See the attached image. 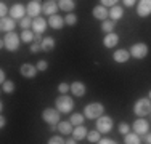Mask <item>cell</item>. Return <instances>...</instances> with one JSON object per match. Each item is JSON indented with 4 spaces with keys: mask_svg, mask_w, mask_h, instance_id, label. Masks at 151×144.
Segmentation results:
<instances>
[{
    "mask_svg": "<svg viewBox=\"0 0 151 144\" xmlns=\"http://www.w3.org/2000/svg\"><path fill=\"white\" fill-rule=\"evenodd\" d=\"M55 107L60 110L61 114H71L74 109V101L71 96L68 95H61L55 99Z\"/></svg>",
    "mask_w": 151,
    "mask_h": 144,
    "instance_id": "6da1fadb",
    "label": "cell"
},
{
    "mask_svg": "<svg viewBox=\"0 0 151 144\" xmlns=\"http://www.w3.org/2000/svg\"><path fill=\"white\" fill-rule=\"evenodd\" d=\"M103 114H105V106L101 103H90L84 107V115L88 120H96Z\"/></svg>",
    "mask_w": 151,
    "mask_h": 144,
    "instance_id": "7a4b0ae2",
    "label": "cell"
},
{
    "mask_svg": "<svg viewBox=\"0 0 151 144\" xmlns=\"http://www.w3.org/2000/svg\"><path fill=\"white\" fill-rule=\"evenodd\" d=\"M2 40H3V45H5V48L8 51H16L19 48V43H21V35H18L15 31H12V32H6Z\"/></svg>",
    "mask_w": 151,
    "mask_h": 144,
    "instance_id": "3957f363",
    "label": "cell"
},
{
    "mask_svg": "<svg viewBox=\"0 0 151 144\" xmlns=\"http://www.w3.org/2000/svg\"><path fill=\"white\" fill-rule=\"evenodd\" d=\"M60 115L61 112L58 109H53V107H47V109L42 110V120L45 122V123H48V125H58L60 123Z\"/></svg>",
    "mask_w": 151,
    "mask_h": 144,
    "instance_id": "277c9868",
    "label": "cell"
},
{
    "mask_svg": "<svg viewBox=\"0 0 151 144\" xmlns=\"http://www.w3.org/2000/svg\"><path fill=\"white\" fill-rule=\"evenodd\" d=\"M134 112H135V115H140V117H145V115L151 114V99L140 98L134 104Z\"/></svg>",
    "mask_w": 151,
    "mask_h": 144,
    "instance_id": "5b68a950",
    "label": "cell"
},
{
    "mask_svg": "<svg viewBox=\"0 0 151 144\" xmlns=\"http://www.w3.org/2000/svg\"><path fill=\"white\" fill-rule=\"evenodd\" d=\"M130 56L135 58V59H143L146 55H148V45L143 42H138V43H134L130 46Z\"/></svg>",
    "mask_w": 151,
    "mask_h": 144,
    "instance_id": "8992f818",
    "label": "cell"
},
{
    "mask_svg": "<svg viewBox=\"0 0 151 144\" xmlns=\"http://www.w3.org/2000/svg\"><path fill=\"white\" fill-rule=\"evenodd\" d=\"M96 128H98V131L101 133V135L109 133L111 130H113V118L108 117V115H100V117L96 118Z\"/></svg>",
    "mask_w": 151,
    "mask_h": 144,
    "instance_id": "52a82bcc",
    "label": "cell"
},
{
    "mask_svg": "<svg viewBox=\"0 0 151 144\" xmlns=\"http://www.w3.org/2000/svg\"><path fill=\"white\" fill-rule=\"evenodd\" d=\"M24 14H27V10L23 3H13V5L10 6V16H12L13 19H23Z\"/></svg>",
    "mask_w": 151,
    "mask_h": 144,
    "instance_id": "ba28073f",
    "label": "cell"
},
{
    "mask_svg": "<svg viewBox=\"0 0 151 144\" xmlns=\"http://www.w3.org/2000/svg\"><path fill=\"white\" fill-rule=\"evenodd\" d=\"M132 128H134L135 133H138V135L142 136V135H146V133H148L150 123H148V120H145V118L142 117V118H137V120L134 122Z\"/></svg>",
    "mask_w": 151,
    "mask_h": 144,
    "instance_id": "9c48e42d",
    "label": "cell"
},
{
    "mask_svg": "<svg viewBox=\"0 0 151 144\" xmlns=\"http://www.w3.org/2000/svg\"><path fill=\"white\" fill-rule=\"evenodd\" d=\"M137 14L140 18H146L151 14V0H140L137 6Z\"/></svg>",
    "mask_w": 151,
    "mask_h": 144,
    "instance_id": "30bf717a",
    "label": "cell"
},
{
    "mask_svg": "<svg viewBox=\"0 0 151 144\" xmlns=\"http://www.w3.org/2000/svg\"><path fill=\"white\" fill-rule=\"evenodd\" d=\"M26 10H27V16L37 18L39 14L42 13V5L37 2V0H31V2L26 5Z\"/></svg>",
    "mask_w": 151,
    "mask_h": 144,
    "instance_id": "8fae6325",
    "label": "cell"
},
{
    "mask_svg": "<svg viewBox=\"0 0 151 144\" xmlns=\"http://www.w3.org/2000/svg\"><path fill=\"white\" fill-rule=\"evenodd\" d=\"M92 14L95 19H100V21H105L109 18V10H106L105 5H96L95 8L92 10Z\"/></svg>",
    "mask_w": 151,
    "mask_h": 144,
    "instance_id": "7c38bea8",
    "label": "cell"
},
{
    "mask_svg": "<svg viewBox=\"0 0 151 144\" xmlns=\"http://www.w3.org/2000/svg\"><path fill=\"white\" fill-rule=\"evenodd\" d=\"M37 71H39L37 66H34V64H29V63L23 64V66H21V69H19L21 75H23V77H26V78H34L35 74H37Z\"/></svg>",
    "mask_w": 151,
    "mask_h": 144,
    "instance_id": "4fadbf2b",
    "label": "cell"
},
{
    "mask_svg": "<svg viewBox=\"0 0 151 144\" xmlns=\"http://www.w3.org/2000/svg\"><path fill=\"white\" fill-rule=\"evenodd\" d=\"M85 91H87V86H85L84 82H73L71 83V93L76 96V98H82V96L85 95Z\"/></svg>",
    "mask_w": 151,
    "mask_h": 144,
    "instance_id": "5bb4252c",
    "label": "cell"
},
{
    "mask_svg": "<svg viewBox=\"0 0 151 144\" xmlns=\"http://www.w3.org/2000/svg\"><path fill=\"white\" fill-rule=\"evenodd\" d=\"M58 3L55 2V0H45L44 3H42V13L48 14V16H52V14H55L58 11Z\"/></svg>",
    "mask_w": 151,
    "mask_h": 144,
    "instance_id": "9a60e30c",
    "label": "cell"
},
{
    "mask_svg": "<svg viewBox=\"0 0 151 144\" xmlns=\"http://www.w3.org/2000/svg\"><path fill=\"white\" fill-rule=\"evenodd\" d=\"M45 29H47V21L42 16H37V18L32 19V31H34L35 34H44Z\"/></svg>",
    "mask_w": 151,
    "mask_h": 144,
    "instance_id": "2e32d148",
    "label": "cell"
},
{
    "mask_svg": "<svg viewBox=\"0 0 151 144\" xmlns=\"http://www.w3.org/2000/svg\"><path fill=\"white\" fill-rule=\"evenodd\" d=\"M16 19H13L12 16H6V18H2V23H0V29H2V32H12V31H15V27H16V23H15Z\"/></svg>",
    "mask_w": 151,
    "mask_h": 144,
    "instance_id": "e0dca14e",
    "label": "cell"
},
{
    "mask_svg": "<svg viewBox=\"0 0 151 144\" xmlns=\"http://www.w3.org/2000/svg\"><path fill=\"white\" fill-rule=\"evenodd\" d=\"M129 58H130V51H129V50H124V48H121V50H117V51L113 53V59L119 64L127 63Z\"/></svg>",
    "mask_w": 151,
    "mask_h": 144,
    "instance_id": "ac0fdd59",
    "label": "cell"
},
{
    "mask_svg": "<svg viewBox=\"0 0 151 144\" xmlns=\"http://www.w3.org/2000/svg\"><path fill=\"white\" fill-rule=\"evenodd\" d=\"M63 24H66L64 23V18H61L60 14H52V16H48V26L52 27V29H56V31H58V29H61L63 27Z\"/></svg>",
    "mask_w": 151,
    "mask_h": 144,
    "instance_id": "d6986e66",
    "label": "cell"
},
{
    "mask_svg": "<svg viewBox=\"0 0 151 144\" xmlns=\"http://www.w3.org/2000/svg\"><path fill=\"white\" fill-rule=\"evenodd\" d=\"M117 42H119V35H117L116 32H109V34H106L105 38H103V45H105L106 48H113V46H116Z\"/></svg>",
    "mask_w": 151,
    "mask_h": 144,
    "instance_id": "ffe728a7",
    "label": "cell"
},
{
    "mask_svg": "<svg viewBox=\"0 0 151 144\" xmlns=\"http://www.w3.org/2000/svg\"><path fill=\"white\" fill-rule=\"evenodd\" d=\"M40 46H42V51H53L55 50V46H56V42H55V38L53 37H44L42 38V42H40Z\"/></svg>",
    "mask_w": 151,
    "mask_h": 144,
    "instance_id": "44dd1931",
    "label": "cell"
},
{
    "mask_svg": "<svg viewBox=\"0 0 151 144\" xmlns=\"http://www.w3.org/2000/svg\"><path fill=\"white\" fill-rule=\"evenodd\" d=\"M122 16H124V8H122L121 5H114V6H111V10H109V19H113V21H119Z\"/></svg>",
    "mask_w": 151,
    "mask_h": 144,
    "instance_id": "7402d4cb",
    "label": "cell"
},
{
    "mask_svg": "<svg viewBox=\"0 0 151 144\" xmlns=\"http://www.w3.org/2000/svg\"><path fill=\"white\" fill-rule=\"evenodd\" d=\"M58 6L63 10V11L71 13V11H74V8H76V2H74V0H60Z\"/></svg>",
    "mask_w": 151,
    "mask_h": 144,
    "instance_id": "603a6c76",
    "label": "cell"
},
{
    "mask_svg": "<svg viewBox=\"0 0 151 144\" xmlns=\"http://www.w3.org/2000/svg\"><path fill=\"white\" fill-rule=\"evenodd\" d=\"M56 127H58L61 135H73V130H74L73 127H74V125L71 123V122H60Z\"/></svg>",
    "mask_w": 151,
    "mask_h": 144,
    "instance_id": "cb8c5ba5",
    "label": "cell"
},
{
    "mask_svg": "<svg viewBox=\"0 0 151 144\" xmlns=\"http://www.w3.org/2000/svg\"><path fill=\"white\" fill-rule=\"evenodd\" d=\"M73 136L77 141H81V139L87 138V128L84 127V125H77L74 130H73Z\"/></svg>",
    "mask_w": 151,
    "mask_h": 144,
    "instance_id": "d4e9b609",
    "label": "cell"
},
{
    "mask_svg": "<svg viewBox=\"0 0 151 144\" xmlns=\"http://www.w3.org/2000/svg\"><path fill=\"white\" fill-rule=\"evenodd\" d=\"M124 143L125 144H138V143H142L140 141V135L138 133H130L129 131L127 135H124Z\"/></svg>",
    "mask_w": 151,
    "mask_h": 144,
    "instance_id": "484cf974",
    "label": "cell"
},
{
    "mask_svg": "<svg viewBox=\"0 0 151 144\" xmlns=\"http://www.w3.org/2000/svg\"><path fill=\"white\" fill-rule=\"evenodd\" d=\"M114 27H116V21H113V19H105L103 21V24H101V31L105 32V34H109V32H114Z\"/></svg>",
    "mask_w": 151,
    "mask_h": 144,
    "instance_id": "4316f807",
    "label": "cell"
},
{
    "mask_svg": "<svg viewBox=\"0 0 151 144\" xmlns=\"http://www.w3.org/2000/svg\"><path fill=\"white\" fill-rule=\"evenodd\" d=\"M34 35H35L34 31L24 29V31L21 32V42H23V43H32V40H34Z\"/></svg>",
    "mask_w": 151,
    "mask_h": 144,
    "instance_id": "83f0119b",
    "label": "cell"
},
{
    "mask_svg": "<svg viewBox=\"0 0 151 144\" xmlns=\"http://www.w3.org/2000/svg\"><path fill=\"white\" fill-rule=\"evenodd\" d=\"M87 139L92 144H96V143H100V139H101V133H100L98 130H92V131L87 133Z\"/></svg>",
    "mask_w": 151,
    "mask_h": 144,
    "instance_id": "f1b7e54d",
    "label": "cell"
},
{
    "mask_svg": "<svg viewBox=\"0 0 151 144\" xmlns=\"http://www.w3.org/2000/svg\"><path fill=\"white\" fill-rule=\"evenodd\" d=\"M84 120H85V115H84V114H73V115L69 117V122L74 125V127L82 125V123H84Z\"/></svg>",
    "mask_w": 151,
    "mask_h": 144,
    "instance_id": "f546056e",
    "label": "cell"
},
{
    "mask_svg": "<svg viewBox=\"0 0 151 144\" xmlns=\"http://www.w3.org/2000/svg\"><path fill=\"white\" fill-rule=\"evenodd\" d=\"M2 90H3V93H6V95H12V93L15 91V83H13L12 80H5L2 83Z\"/></svg>",
    "mask_w": 151,
    "mask_h": 144,
    "instance_id": "4dcf8cb0",
    "label": "cell"
},
{
    "mask_svg": "<svg viewBox=\"0 0 151 144\" xmlns=\"http://www.w3.org/2000/svg\"><path fill=\"white\" fill-rule=\"evenodd\" d=\"M64 23H66L68 26H74V24L77 23V16H76L74 13H68L66 16H64Z\"/></svg>",
    "mask_w": 151,
    "mask_h": 144,
    "instance_id": "1f68e13d",
    "label": "cell"
},
{
    "mask_svg": "<svg viewBox=\"0 0 151 144\" xmlns=\"http://www.w3.org/2000/svg\"><path fill=\"white\" fill-rule=\"evenodd\" d=\"M32 19H34V18L24 16L23 19H21V27H23V29H29V27L32 26Z\"/></svg>",
    "mask_w": 151,
    "mask_h": 144,
    "instance_id": "d6a6232c",
    "label": "cell"
},
{
    "mask_svg": "<svg viewBox=\"0 0 151 144\" xmlns=\"http://www.w3.org/2000/svg\"><path fill=\"white\" fill-rule=\"evenodd\" d=\"M66 139H63V136L61 135H55V136H52V138L48 139V144H63Z\"/></svg>",
    "mask_w": 151,
    "mask_h": 144,
    "instance_id": "836d02e7",
    "label": "cell"
},
{
    "mask_svg": "<svg viewBox=\"0 0 151 144\" xmlns=\"http://www.w3.org/2000/svg\"><path fill=\"white\" fill-rule=\"evenodd\" d=\"M58 91L61 93V95H66L68 91H71V85H68L66 82H63V83L58 85Z\"/></svg>",
    "mask_w": 151,
    "mask_h": 144,
    "instance_id": "e575fe53",
    "label": "cell"
},
{
    "mask_svg": "<svg viewBox=\"0 0 151 144\" xmlns=\"http://www.w3.org/2000/svg\"><path fill=\"white\" fill-rule=\"evenodd\" d=\"M129 131H130V127H129V123H125V122H121V123H119V133H121V135H127Z\"/></svg>",
    "mask_w": 151,
    "mask_h": 144,
    "instance_id": "d590c367",
    "label": "cell"
},
{
    "mask_svg": "<svg viewBox=\"0 0 151 144\" xmlns=\"http://www.w3.org/2000/svg\"><path fill=\"white\" fill-rule=\"evenodd\" d=\"M35 66H37V69L40 71V72H44V71H47V67H48V63H47L45 59H39Z\"/></svg>",
    "mask_w": 151,
    "mask_h": 144,
    "instance_id": "8d00e7d4",
    "label": "cell"
},
{
    "mask_svg": "<svg viewBox=\"0 0 151 144\" xmlns=\"http://www.w3.org/2000/svg\"><path fill=\"white\" fill-rule=\"evenodd\" d=\"M40 50H42V46H40V43H39V42L31 43V53H39Z\"/></svg>",
    "mask_w": 151,
    "mask_h": 144,
    "instance_id": "74e56055",
    "label": "cell"
},
{
    "mask_svg": "<svg viewBox=\"0 0 151 144\" xmlns=\"http://www.w3.org/2000/svg\"><path fill=\"white\" fill-rule=\"evenodd\" d=\"M10 11H8V8H6V5L2 2V5H0V16L2 18H6V14H8Z\"/></svg>",
    "mask_w": 151,
    "mask_h": 144,
    "instance_id": "f35d334b",
    "label": "cell"
},
{
    "mask_svg": "<svg viewBox=\"0 0 151 144\" xmlns=\"http://www.w3.org/2000/svg\"><path fill=\"white\" fill-rule=\"evenodd\" d=\"M101 2V5H105V6H114L117 3V0H100Z\"/></svg>",
    "mask_w": 151,
    "mask_h": 144,
    "instance_id": "ab89813d",
    "label": "cell"
},
{
    "mask_svg": "<svg viewBox=\"0 0 151 144\" xmlns=\"http://www.w3.org/2000/svg\"><path fill=\"white\" fill-rule=\"evenodd\" d=\"M116 141L114 139H111V138H101L100 139V144H114Z\"/></svg>",
    "mask_w": 151,
    "mask_h": 144,
    "instance_id": "60d3db41",
    "label": "cell"
},
{
    "mask_svg": "<svg viewBox=\"0 0 151 144\" xmlns=\"http://www.w3.org/2000/svg\"><path fill=\"white\" fill-rule=\"evenodd\" d=\"M122 3H124V6L130 8V6H134V5H135V0H122Z\"/></svg>",
    "mask_w": 151,
    "mask_h": 144,
    "instance_id": "b9f144b4",
    "label": "cell"
},
{
    "mask_svg": "<svg viewBox=\"0 0 151 144\" xmlns=\"http://www.w3.org/2000/svg\"><path fill=\"white\" fill-rule=\"evenodd\" d=\"M5 77H6V75H5V71L2 69V71H0V82H2V83H3V82H5V80H6Z\"/></svg>",
    "mask_w": 151,
    "mask_h": 144,
    "instance_id": "7bdbcfd3",
    "label": "cell"
},
{
    "mask_svg": "<svg viewBox=\"0 0 151 144\" xmlns=\"http://www.w3.org/2000/svg\"><path fill=\"white\" fill-rule=\"evenodd\" d=\"M145 143L151 144V133H146V135H145Z\"/></svg>",
    "mask_w": 151,
    "mask_h": 144,
    "instance_id": "ee69618b",
    "label": "cell"
},
{
    "mask_svg": "<svg viewBox=\"0 0 151 144\" xmlns=\"http://www.w3.org/2000/svg\"><path fill=\"white\" fill-rule=\"evenodd\" d=\"M40 35H42V34H35V35H34V42H39V43H40V42H42V37H40Z\"/></svg>",
    "mask_w": 151,
    "mask_h": 144,
    "instance_id": "f6af8a7d",
    "label": "cell"
},
{
    "mask_svg": "<svg viewBox=\"0 0 151 144\" xmlns=\"http://www.w3.org/2000/svg\"><path fill=\"white\" fill-rule=\"evenodd\" d=\"M64 143H68V144H76V143H77V139H76V138H71V139H66Z\"/></svg>",
    "mask_w": 151,
    "mask_h": 144,
    "instance_id": "bcb514c9",
    "label": "cell"
},
{
    "mask_svg": "<svg viewBox=\"0 0 151 144\" xmlns=\"http://www.w3.org/2000/svg\"><path fill=\"white\" fill-rule=\"evenodd\" d=\"M5 123H6V120H5V117H2V118H0V127H5Z\"/></svg>",
    "mask_w": 151,
    "mask_h": 144,
    "instance_id": "7dc6e473",
    "label": "cell"
},
{
    "mask_svg": "<svg viewBox=\"0 0 151 144\" xmlns=\"http://www.w3.org/2000/svg\"><path fill=\"white\" fill-rule=\"evenodd\" d=\"M148 98H150V99H151V90H150V96H148Z\"/></svg>",
    "mask_w": 151,
    "mask_h": 144,
    "instance_id": "c3c4849f",
    "label": "cell"
},
{
    "mask_svg": "<svg viewBox=\"0 0 151 144\" xmlns=\"http://www.w3.org/2000/svg\"><path fill=\"white\" fill-rule=\"evenodd\" d=\"M37 2H39V0H37Z\"/></svg>",
    "mask_w": 151,
    "mask_h": 144,
    "instance_id": "681fc988",
    "label": "cell"
}]
</instances>
